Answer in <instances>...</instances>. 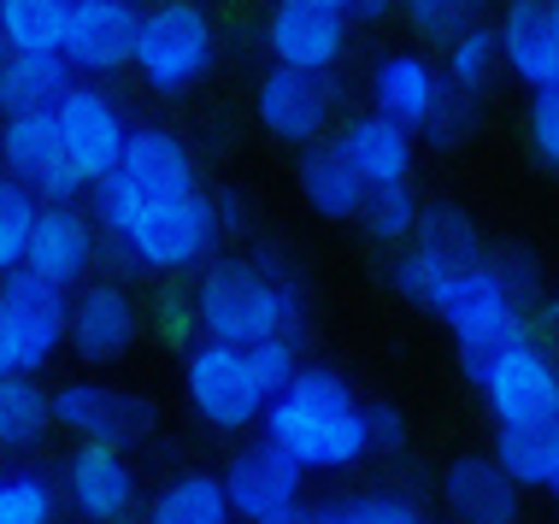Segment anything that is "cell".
Returning <instances> with one entry per match:
<instances>
[{
  "mask_svg": "<svg viewBox=\"0 0 559 524\" xmlns=\"http://www.w3.org/2000/svg\"><path fill=\"white\" fill-rule=\"evenodd\" d=\"M189 312L201 342H224V348H253V342L277 336L295 342L300 319H307V289L277 248L230 253V260L201 265L189 289Z\"/></svg>",
  "mask_w": 559,
  "mask_h": 524,
  "instance_id": "cell-1",
  "label": "cell"
},
{
  "mask_svg": "<svg viewBox=\"0 0 559 524\" xmlns=\"http://www.w3.org/2000/svg\"><path fill=\"white\" fill-rule=\"evenodd\" d=\"M260 430L300 472H354L366 448V401L336 366H300L289 389L260 413Z\"/></svg>",
  "mask_w": 559,
  "mask_h": 524,
  "instance_id": "cell-2",
  "label": "cell"
},
{
  "mask_svg": "<svg viewBox=\"0 0 559 524\" xmlns=\"http://www.w3.org/2000/svg\"><path fill=\"white\" fill-rule=\"evenodd\" d=\"M95 194V230L100 242L112 248L118 265H135V272H194V265L213 260L218 248V218H213V194H183V201H154V206H135L118 201L107 189H88Z\"/></svg>",
  "mask_w": 559,
  "mask_h": 524,
  "instance_id": "cell-3",
  "label": "cell"
},
{
  "mask_svg": "<svg viewBox=\"0 0 559 524\" xmlns=\"http://www.w3.org/2000/svg\"><path fill=\"white\" fill-rule=\"evenodd\" d=\"M218 59V29L213 12L201 0H159L135 19V48H130V71L142 78L154 95H183L213 71Z\"/></svg>",
  "mask_w": 559,
  "mask_h": 524,
  "instance_id": "cell-4",
  "label": "cell"
},
{
  "mask_svg": "<svg viewBox=\"0 0 559 524\" xmlns=\"http://www.w3.org/2000/svg\"><path fill=\"white\" fill-rule=\"evenodd\" d=\"M71 295L29 277L24 265L0 277V378H36L66 348Z\"/></svg>",
  "mask_w": 559,
  "mask_h": 524,
  "instance_id": "cell-5",
  "label": "cell"
},
{
  "mask_svg": "<svg viewBox=\"0 0 559 524\" xmlns=\"http://www.w3.org/2000/svg\"><path fill=\"white\" fill-rule=\"evenodd\" d=\"M48 407H53L59 430H71L78 442H95V448H118V454L147 442L159 425V407L147 395L100 383V378H71V383L48 389Z\"/></svg>",
  "mask_w": 559,
  "mask_h": 524,
  "instance_id": "cell-6",
  "label": "cell"
},
{
  "mask_svg": "<svg viewBox=\"0 0 559 524\" xmlns=\"http://www.w3.org/2000/svg\"><path fill=\"white\" fill-rule=\"evenodd\" d=\"M183 395H189V407L201 413L206 425L224 430V437L253 430L260 413L271 407L260 378H253V366H248V348H224V342H189Z\"/></svg>",
  "mask_w": 559,
  "mask_h": 524,
  "instance_id": "cell-7",
  "label": "cell"
},
{
  "mask_svg": "<svg viewBox=\"0 0 559 524\" xmlns=\"http://www.w3.org/2000/svg\"><path fill=\"white\" fill-rule=\"evenodd\" d=\"M53 136H59V159L83 177V189H95L100 177H112L118 154H124L130 118L124 107L95 83H71L53 107Z\"/></svg>",
  "mask_w": 559,
  "mask_h": 524,
  "instance_id": "cell-8",
  "label": "cell"
},
{
  "mask_svg": "<svg viewBox=\"0 0 559 524\" xmlns=\"http://www.w3.org/2000/svg\"><path fill=\"white\" fill-rule=\"evenodd\" d=\"M95 189L118 194V201H135V206H154V201L201 194V171H194V154L183 147V136H171L165 124H130L112 177H100Z\"/></svg>",
  "mask_w": 559,
  "mask_h": 524,
  "instance_id": "cell-9",
  "label": "cell"
},
{
  "mask_svg": "<svg viewBox=\"0 0 559 524\" xmlns=\"http://www.w3.org/2000/svg\"><path fill=\"white\" fill-rule=\"evenodd\" d=\"M59 507H71L83 524H130L135 501H142V477H135V460L118 454V448H95L78 442L59 472Z\"/></svg>",
  "mask_w": 559,
  "mask_h": 524,
  "instance_id": "cell-10",
  "label": "cell"
},
{
  "mask_svg": "<svg viewBox=\"0 0 559 524\" xmlns=\"http://www.w3.org/2000/svg\"><path fill=\"white\" fill-rule=\"evenodd\" d=\"M218 489H224V507H230L236 524H271L283 513L300 507V489H307V472L289 466L271 442H248L224 460L218 472Z\"/></svg>",
  "mask_w": 559,
  "mask_h": 524,
  "instance_id": "cell-11",
  "label": "cell"
},
{
  "mask_svg": "<svg viewBox=\"0 0 559 524\" xmlns=\"http://www.w3.org/2000/svg\"><path fill=\"white\" fill-rule=\"evenodd\" d=\"M135 19H142V7H135V0H71L66 41H59L66 71L78 83L124 71L130 66V48H135Z\"/></svg>",
  "mask_w": 559,
  "mask_h": 524,
  "instance_id": "cell-12",
  "label": "cell"
},
{
  "mask_svg": "<svg viewBox=\"0 0 559 524\" xmlns=\"http://www.w3.org/2000/svg\"><path fill=\"white\" fill-rule=\"evenodd\" d=\"M142 336V312H135L130 289L112 277H88L78 295H71V312H66V348L88 359V366H112L124 359Z\"/></svg>",
  "mask_w": 559,
  "mask_h": 524,
  "instance_id": "cell-13",
  "label": "cell"
},
{
  "mask_svg": "<svg viewBox=\"0 0 559 524\" xmlns=\"http://www.w3.org/2000/svg\"><path fill=\"white\" fill-rule=\"evenodd\" d=\"M100 260V230L83 206H41L24 248V272L53 283L59 295H78Z\"/></svg>",
  "mask_w": 559,
  "mask_h": 524,
  "instance_id": "cell-14",
  "label": "cell"
},
{
  "mask_svg": "<svg viewBox=\"0 0 559 524\" xmlns=\"http://www.w3.org/2000/svg\"><path fill=\"white\" fill-rule=\"evenodd\" d=\"M483 401H489L495 425H524V418L559 413V366L536 336L512 342V348L489 366L483 378Z\"/></svg>",
  "mask_w": 559,
  "mask_h": 524,
  "instance_id": "cell-15",
  "label": "cell"
},
{
  "mask_svg": "<svg viewBox=\"0 0 559 524\" xmlns=\"http://www.w3.org/2000/svg\"><path fill=\"white\" fill-rule=\"evenodd\" d=\"M330 107H336V83L312 78V71H283L271 66L260 78V95H253V112L277 142L289 147H312L330 124Z\"/></svg>",
  "mask_w": 559,
  "mask_h": 524,
  "instance_id": "cell-16",
  "label": "cell"
},
{
  "mask_svg": "<svg viewBox=\"0 0 559 524\" xmlns=\"http://www.w3.org/2000/svg\"><path fill=\"white\" fill-rule=\"evenodd\" d=\"M265 48L283 71H312V78H330V66H342L347 53V19H330V12H307V7H271L265 19Z\"/></svg>",
  "mask_w": 559,
  "mask_h": 524,
  "instance_id": "cell-17",
  "label": "cell"
},
{
  "mask_svg": "<svg viewBox=\"0 0 559 524\" xmlns=\"http://www.w3.org/2000/svg\"><path fill=\"white\" fill-rule=\"evenodd\" d=\"M442 507L453 524H519L524 496L512 489V477L495 466L489 454H460L442 472Z\"/></svg>",
  "mask_w": 559,
  "mask_h": 524,
  "instance_id": "cell-18",
  "label": "cell"
},
{
  "mask_svg": "<svg viewBox=\"0 0 559 524\" xmlns=\"http://www.w3.org/2000/svg\"><path fill=\"white\" fill-rule=\"evenodd\" d=\"M442 95H448L442 71L418 53H389V59H377V71H371V112L389 118V124H401L406 136H418V130L430 124V112L442 107Z\"/></svg>",
  "mask_w": 559,
  "mask_h": 524,
  "instance_id": "cell-19",
  "label": "cell"
},
{
  "mask_svg": "<svg viewBox=\"0 0 559 524\" xmlns=\"http://www.w3.org/2000/svg\"><path fill=\"white\" fill-rule=\"evenodd\" d=\"M495 53L531 95L559 83V29L548 19V0H512L507 19L495 24Z\"/></svg>",
  "mask_w": 559,
  "mask_h": 524,
  "instance_id": "cell-20",
  "label": "cell"
},
{
  "mask_svg": "<svg viewBox=\"0 0 559 524\" xmlns=\"http://www.w3.org/2000/svg\"><path fill=\"white\" fill-rule=\"evenodd\" d=\"M336 154L354 166V177L366 189H389V183H406V177H413V136H406L401 124H389V118H377V112L347 118V130L336 136Z\"/></svg>",
  "mask_w": 559,
  "mask_h": 524,
  "instance_id": "cell-21",
  "label": "cell"
},
{
  "mask_svg": "<svg viewBox=\"0 0 559 524\" xmlns=\"http://www.w3.org/2000/svg\"><path fill=\"white\" fill-rule=\"evenodd\" d=\"M495 466L512 477V489H548L559 477V413L524 418V425H495Z\"/></svg>",
  "mask_w": 559,
  "mask_h": 524,
  "instance_id": "cell-22",
  "label": "cell"
},
{
  "mask_svg": "<svg viewBox=\"0 0 559 524\" xmlns=\"http://www.w3.org/2000/svg\"><path fill=\"white\" fill-rule=\"evenodd\" d=\"M78 83L59 53H7L0 59V118L53 112L59 95Z\"/></svg>",
  "mask_w": 559,
  "mask_h": 524,
  "instance_id": "cell-23",
  "label": "cell"
},
{
  "mask_svg": "<svg viewBox=\"0 0 559 524\" xmlns=\"http://www.w3.org/2000/svg\"><path fill=\"white\" fill-rule=\"evenodd\" d=\"M300 194L307 206L330 224L342 218H359V201H366V183L354 177V166L336 154V142H312L307 159H300Z\"/></svg>",
  "mask_w": 559,
  "mask_h": 524,
  "instance_id": "cell-24",
  "label": "cell"
},
{
  "mask_svg": "<svg viewBox=\"0 0 559 524\" xmlns=\"http://www.w3.org/2000/svg\"><path fill=\"white\" fill-rule=\"evenodd\" d=\"M53 430L41 378H0V454H36Z\"/></svg>",
  "mask_w": 559,
  "mask_h": 524,
  "instance_id": "cell-25",
  "label": "cell"
},
{
  "mask_svg": "<svg viewBox=\"0 0 559 524\" xmlns=\"http://www.w3.org/2000/svg\"><path fill=\"white\" fill-rule=\"evenodd\" d=\"M59 166V136H53V112H24V118H0V177L12 183H36L41 171Z\"/></svg>",
  "mask_w": 559,
  "mask_h": 524,
  "instance_id": "cell-26",
  "label": "cell"
},
{
  "mask_svg": "<svg viewBox=\"0 0 559 524\" xmlns=\"http://www.w3.org/2000/svg\"><path fill=\"white\" fill-rule=\"evenodd\" d=\"M130 524H236V519H230V507H224V489H218L213 472H183V477H171V484L147 501V513L130 519Z\"/></svg>",
  "mask_w": 559,
  "mask_h": 524,
  "instance_id": "cell-27",
  "label": "cell"
},
{
  "mask_svg": "<svg viewBox=\"0 0 559 524\" xmlns=\"http://www.w3.org/2000/svg\"><path fill=\"white\" fill-rule=\"evenodd\" d=\"M71 0H0V41L7 53H59Z\"/></svg>",
  "mask_w": 559,
  "mask_h": 524,
  "instance_id": "cell-28",
  "label": "cell"
},
{
  "mask_svg": "<svg viewBox=\"0 0 559 524\" xmlns=\"http://www.w3.org/2000/svg\"><path fill=\"white\" fill-rule=\"evenodd\" d=\"M413 248H430V253H448V260H483V236H477V218L453 201H430L418 206V224H413Z\"/></svg>",
  "mask_w": 559,
  "mask_h": 524,
  "instance_id": "cell-29",
  "label": "cell"
},
{
  "mask_svg": "<svg viewBox=\"0 0 559 524\" xmlns=\"http://www.w3.org/2000/svg\"><path fill=\"white\" fill-rule=\"evenodd\" d=\"M59 489L48 472H0V524H59Z\"/></svg>",
  "mask_w": 559,
  "mask_h": 524,
  "instance_id": "cell-30",
  "label": "cell"
},
{
  "mask_svg": "<svg viewBox=\"0 0 559 524\" xmlns=\"http://www.w3.org/2000/svg\"><path fill=\"white\" fill-rule=\"evenodd\" d=\"M495 66H501V53H495V29L489 24H472V29H460V36L448 41V71H442V83L453 88V95H483L495 78Z\"/></svg>",
  "mask_w": 559,
  "mask_h": 524,
  "instance_id": "cell-31",
  "label": "cell"
},
{
  "mask_svg": "<svg viewBox=\"0 0 559 524\" xmlns=\"http://www.w3.org/2000/svg\"><path fill=\"white\" fill-rule=\"evenodd\" d=\"M418 224V194L406 183H389V189H366V201H359V230L371 236V242H401V236H413Z\"/></svg>",
  "mask_w": 559,
  "mask_h": 524,
  "instance_id": "cell-32",
  "label": "cell"
},
{
  "mask_svg": "<svg viewBox=\"0 0 559 524\" xmlns=\"http://www.w3.org/2000/svg\"><path fill=\"white\" fill-rule=\"evenodd\" d=\"M36 194L12 177H0V277L24 265V248H29V230H36Z\"/></svg>",
  "mask_w": 559,
  "mask_h": 524,
  "instance_id": "cell-33",
  "label": "cell"
},
{
  "mask_svg": "<svg viewBox=\"0 0 559 524\" xmlns=\"http://www.w3.org/2000/svg\"><path fill=\"white\" fill-rule=\"evenodd\" d=\"M406 19H413L418 36L453 41L460 29L483 24V0H406Z\"/></svg>",
  "mask_w": 559,
  "mask_h": 524,
  "instance_id": "cell-34",
  "label": "cell"
},
{
  "mask_svg": "<svg viewBox=\"0 0 559 524\" xmlns=\"http://www.w3.org/2000/svg\"><path fill=\"white\" fill-rule=\"evenodd\" d=\"M248 366H253V378H260L265 401H277L283 389H289V378L300 371V354H295V342H289V336H277V342H253V348H248Z\"/></svg>",
  "mask_w": 559,
  "mask_h": 524,
  "instance_id": "cell-35",
  "label": "cell"
},
{
  "mask_svg": "<svg viewBox=\"0 0 559 524\" xmlns=\"http://www.w3.org/2000/svg\"><path fill=\"white\" fill-rule=\"evenodd\" d=\"M347 519L354 524H425L413 496H401V489H371V496L347 501Z\"/></svg>",
  "mask_w": 559,
  "mask_h": 524,
  "instance_id": "cell-36",
  "label": "cell"
},
{
  "mask_svg": "<svg viewBox=\"0 0 559 524\" xmlns=\"http://www.w3.org/2000/svg\"><path fill=\"white\" fill-rule=\"evenodd\" d=\"M531 147L542 154V166L559 171V83L531 95Z\"/></svg>",
  "mask_w": 559,
  "mask_h": 524,
  "instance_id": "cell-37",
  "label": "cell"
},
{
  "mask_svg": "<svg viewBox=\"0 0 559 524\" xmlns=\"http://www.w3.org/2000/svg\"><path fill=\"white\" fill-rule=\"evenodd\" d=\"M472 118H477V100L472 95H442V107L430 112V124H425V136H430V147H460L465 142V130H472Z\"/></svg>",
  "mask_w": 559,
  "mask_h": 524,
  "instance_id": "cell-38",
  "label": "cell"
},
{
  "mask_svg": "<svg viewBox=\"0 0 559 524\" xmlns=\"http://www.w3.org/2000/svg\"><path fill=\"white\" fill-rule=\"evenodd\" d=\"M366 448H371V454H389V460L406 454V418H401V407H389V401H366Z\"/></svg>",
  "mask_w": 559,
  "mask_h": 524,
  "instance_id": "cell-39",
  "label": "cell"
},
{
  "mask_svg": "<svg viewBox=\"0 0 559 524\" xmlns=\"http://www.w3.org/2000/svg\"><path fill=\"white\" fill-rule=\"evenodd\" d=\"M489 272H495V283L512 295V307H524L536 295V260L524 248H501V253H489Z\"/></svg>",
  "mask_w": 559,
  "mask_h": 524,
  "instance_id": "cell-40",
  "label": "cell"
},
{
  "mask_svg": "<svg viewBox=\"0 0 559 524\" xmlns=\"http://www.w3.org/2000/svg\"><path fill=\"white\" fill-rule=\"evenodd\" d=\"M159 331L171 336V342H183V336L194 331V312H189V301H177V295H165V301H159Z\"/></svg>",
  "mask_w": 559,
  "mask_h": 524,
  "instance_id": "cell-41",
  "label": "cell"
},
{
  "mask_svg": "<svg viewBox=\"0 0 559 524\" xmlns=\"http://www.w3.org/2000/svg\"><path fill=\"white\" fill-rule=\"evenodd\" d=\"M300 524H354V519H347V501H319L300 507Z\"/></svg>",
  "mask_w": 559,
  "mask_h": 524,
  "instance_id": "cell-42",
  "label": "cell"
},
{
  "mask_svg": "<svg viewBox=\"0 0 559 524\" xmlns=\"http://www.w3.org/2000/svg\"><path fill=\"white\" fill-rule=\"evenodd\" d=\"M283 7H307V12H330V19H354V0H283Z\"/></svg>",
  "mask_w": 559,
  "mask_h": 524,
  "instance_id": "cell-43",
  "label": "cell"
},
{
  "mask_svg": "<svg viewBox=\"0 0 559 524\" xmlns=\"http://www.w3.org/2000/svg\"><path fill=\"white\" fill-rule=\"evenodd\" d=\"M395 0H354V19H389Z\"/></svg>",
  "mask_w": 559,
  "mask_h": 524,
  "instance_id": "cell-44",
  "label": "cell"
},
{
  "mask_svg": "<svg viewBox=\"0 0 559 524\" xmlns=\"http://www.w3.org/2000/svg\"><path fill=\"white\" fill-rule=\"evenodd\" d=\"M548 19H554V29H559V0H548Z\"/></svg>",
  "mask_w": 559,
  "mask_h": 524,
  "instance_id": "cell-45",
  "label": "cell"
},
{
  "mask_svg": "<svg viewBox=\"0 0 559 524\" xmlns=\"http://www.w3.org/2000/svg\"><path fill=\"white\" fill-rule=\"evenodd\" d=\"M554 324H559V295H554Z\"/></svg>",
  "mask_w": 559,
  "mask_h": 524,
  "instance_id": "cell-46",
  "label": "cell"
},
{
  "mask_svg": "<svg viewBox=\"0 0 559 524\" xmlns=\"http://www.w3.org/2000/svg\"><path fill=\"white\" fill-rule=\"evenodd\" d=\"M548 489H554V496H559V477H554V484H548Z\"/></svg>",
  "mask_w": 559,
  "mask_h": 524,
  "instance_id": "cell-47",
  "label": "cell"
},
{
  "mask_svg": "<svg viewBox=\"0 0 559 524\" xmlns=\"http://www.w3.org/2000/svg\"><path fill=\"white\" fill-rule=\"evenodd\" d=\"M0 59H7V41H0Z\"/></svg>",
  "mask_w": 559,
  "mask_h": 524,
  "instance_id": "cell-48",
  "label": "cell"
}]
</instances>
